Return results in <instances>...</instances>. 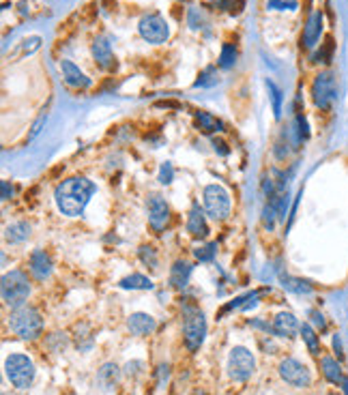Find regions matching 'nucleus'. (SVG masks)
<instances>
[{
	"instance_id": "7",
	"label": "nucleus",
	"mask_w": 348,
	"mask_h": 395,
	"mask_svg": "<svg viewBox=\"0 0 348 395\" xmlns=\"http://www.w3.org/2000/svg\"><path fill=\"white\" fill-rule=\"evenodd\" d=\"M202 198H204V209L208 213V217L215 222L228 220L232 202H230V193L221 185H206L202 191Z\"/></svg>"
},
{
	"instance_id": "32",
	"label": "nucleus",
	"mask_w": 348,
	"mask_h": 395,
	"mask_svg": "<svg viewBox=\"0 0 348 395\" xmlns=\"http://www.w3.org/2000/svg\"><path fill=\"white\" fill-rule=\"evenodd\" d=\"M215 254H217V243H206L194 251L196 260H200V262H211L215 258Z\"/></svg>"
},
{
	"instance_id": "46",
	"label": "nucleus",
	"mask_w": 348,
	"mask_h": 395,
	"mask_svg": "<svg viewBox=\"0 0 348 395\" xmlns=\"http://www.w3.org/2000/svg\"><path fill=\"white\" fill-rule=\"evenodd\" d=\"M329 395H340V393H329Z\"/></svg>"
},
{
	"instance_id": "45",
	"label": "nucleus",
	"mask_w": 348,
	"mask_h": 395,
	"mask_svg": "<svg viewBox=\"0 0 348 395\" xmlns=\"http://www.w3.org/2000/svg\"><path fill=\"white\" fill-rule=\"evenodd\" d=\"M189 395H208L206 391H200V389H196L194 393H189Z\"/></svg>"
},
{
	"instance_id": "31",
	"label": "nucleus",
	"mask_w": 348,
	"mask_h": 395,
	"mask_svg": "<svg viewBox=\"0 0 348 395\" xmlns=\"http://www.w3.org/2000/svg\"><path fill=\"white\" fill-rule=\"evenodd\" d=\"M138 256H140V260L151 266V268H157V251H155V247L151 245H142L140 249H138Z\"/></svg>"
},
{
	"instance_id": "26",
	"label": "nucleus",
	"mask_w": 348,
	"mask_h": 395,
	"mask_svg": "<svg viewBox=\"0 0 348 395\" xmlns=\"http://www.w3.org/2000/svg\"><path fill=\"white\" fill-rule=\"evenodd\" d=\"M30 237V226L26 222H17V224H11L5 232V239L9 243H22Z\"/></svg>"
},
{
	"instance_id": "11",
	"label": "nucleus",
	"mask_w": 348,
	"mask_h": 395,
	"mask_svg": "<svg viewBox=\"0 0 348 395\" xmlns=\"http://www.w3.org/2000/svg\"><path fill=\"white\" fill-rule=\"evenodd\" d=\"M146 206H149V224H151V228L155 232H162L168 226V222H170V206H168V202L164 200L162 195H151Z\"/></svg>"
},
{
	"instance_id": "37",
	"label": "nucleus",
	"mask_w": 348,
	"mask_h": 395,
	"mask_svg": "<svg viewBox=\"0 0 348 395\" xmlns=\"http://www.w3.org/2000/svg\"><path fill=\"white\" fill-rule=\"evenodd\" d=\"M41 47V37H28L22 41V54H32Z\"/></svg>"
},
{
	"instance_id": "27",
	"label": "nucleus",
	"mask_w": 348,
	"mask_h": 395,
	"mask_svg": "<svg viewBox=\"0 0 348 395\" xmlns=\"http://www.w3.org/2000/svg\"><path fill=\"white\" fill-rule=\"evenodd\" d=\"M334 50H336L334 39H331V37H327L325 43H320V47L314 52V56H312V61H314V63H323V65H329V63L334 61Z\"/></svg>"
},
{
	"instance_id": "13",
	"label": "nucleus",
	"mask_w": 348,
	"mask_h": 395,
	"mask_svg": "<svg viewBox=\"0 0 348 395\" xmlns=\"http://www.w3.org/2000/svg\"><path fill=\"white\" fill-rule=\"evenodd\" d=\"M323 24H325V17H323V11H314L305 22V28H303V37H301V45L305 50H312L318 41H320V34H323Z\"/></svg>"
},
{
	"instance_id": "28",
	"label": "nucleus",
	"mask_w": 348,
	"mask_h": 395,
	"mask_svg": "<svg viewBox=\"0 0 348 395\" xmlns=\"http://www.w3.org/2000/svg\"><path fill=\"white\" fill-rule=\"evenodd\" d=\"M219 84V78H217V69L215 67H206L202 69V74L198 76V80L194 82V88H211Z\"/></svg>"
},
{
	"instance_id": "14",
	"label": "nucleus",
	"mask_w": 348,
	"mask_h": 395,
	"mask_svg": "<svg viewBox=\"0 0 348 395\" xmlns=\"http://www.w3.org/2000/svg\"><path fill=\"white\" fill-rule=\"evenodd\" d=\"M61 71H63V80L67 86L78 88V91H86L91 86V78H86L84 71L74 65L72 61H61Z\"/></svg>"
},
{
	"instance_id": "4",
	"label": "nucleus",
	"mask_w": 348,
	"mask_h": 395,
	"mask_svg": "<svg viewBox=\"0 0 348 395\" xmlns=\"http://www.w3.org/2000/svg\"><path fill=\"white\" fill-rule=\"evenodd\" d=\"M5 374H7L9 383L15 389H28L32 385V381H34V374H37V370H34V363L26 354L15 352V354L7 356Z\"/></svg>"
},
{
	"instance_id": "39",
	"label": "nucleus",
	"mask_w": 348,
	"mask_h": 395,
	"mask_svg": "<svg viewBox=\"0 0 348 395\" xmlns=\"http://www.w3.org/2000/svg\"><path fill=\"white\" fill-rule=\"evenodd\" d=\"M43 125H45V114H41L37 120H34V125H32V131H30V136H28V142H30V140H34V138H37V136L41 134V127H43Z\"/></svg>"
},
{
	"instance_id": "5",
	"label": "nucleus",
	"mask_w": 348,
	"mask_h": 395,
	"mask_svg": "<svg viewBox=\"0 0 348 395\" xmlns=\"http://www.w3.org/2000/svg\"><path fill=\"white\" fill-rule=\"evenodd\" d=\"M338 97V82L331 71H320L312 82V101L320 112H329Z\"/></svg>"
},
{
	"instance_id": "15",
	"label": "nucleus",
	"mask_w": 348,
	"mask_h": 395,
	"mask_svg": "<svg viewBox=\"0 0 348 395\" xmlns=\"http://www.w3.org/2000/svg\"><path fill=\"white\" fill-rule=\"evenodd\" d=\"M127 329H129V333L135 335V337H144V335H151L155 329H157V320H155L151 314L138 312V314H131V316H129Z\"/></svg>"
},
{
	"instance_id": "41",
	"label": "nucleus",
	"mask_w": 348,
	"mask_h": 395,
	"mask_svg": "<svg viewBox=\"0 0 348 395\" xmlns=\"http://www.w3.org/2000/svg\"><path fill=\"white\" fill-rule=\"evenodd\" d=\"M213 149H215L219 155H224V157L230 153V151H228V147H226V142H224V140H217V138H213Z\"/></svg>"
},
{
	"instance_id": "42",
	"label": "nucleus",
	"mask_w": 348,
	"mask_h": 395,
	"mask_svg": "<svg viewBox=\"0 0 348 395\" xmlns=\"http://www.w3.org/2000/svg\"><path fill=\"white\" fill-rule=\"evenodd\" d=\"M334 350H336V356L340 359H344V348H342V339H340V335H334Z\"/></svg>"
},
{
	"instance_id": "3",
	"label": "nucleus",
	"mask_w": 348,
	"mask_h": 395,
	"mask_svg": "<svg viewBox=\"0 0 348 395\" xmlns=\"http://www.w3.org/2000/svg\"><path fill=\"white\" fill-rule=\"evenodd\" d=\"M0 290H3V301L7 308L17 310L26 305V299L30 295V281L28 275L22 271H9L3 275V284H0Z\"/></svg>"
},
{
	"instance_id": "9",
	"label": "nucleus",
	"mask_w": 348,
	"mask_h": 395,
	"mask_svg": "<svg viewBox=\"0 0 348 395\" xmlns=\"http://www.w3.org/2000/svg\"><path fill=\"white\" fill-rule=\"evenodd\" d=\"M280 376L282 381L294 389H307L312 385V372L305 363H301L299 359H284L280 363Z\"/></svg>"
},
{
	"instance_id": "6",
	"label": "nucleus",
	"mask_w": 348,
	"mask_h": 395,
	"mask_svg": "<svg viewBox=\"0 0 348 395\" xmlns=\"http://www.w3.org/2000/svg\"><path fill=\"white\" fill-rule=\"evenodd\" d=\"M206 337V318L198 308H187L183 316V339L185 346L196 352Z\"/></svg>"
},
{
	"instance_id": "18",
	"label": "nucleus",
	"mask_w": 348,
	"mask_h": 395,
	"mask_svg": "<svg viewBox=\"0 0 348 395\" xmlns=\"http://www.w3.org/2000/svg\"><path fill=\"white\" fill-rule=\"evenodd\" d=\"M28 266H30V273L37 277V279H47L52 275V258L45 254L43 249H34L30 254V260H28Z\"/></svg>"
},
{
	"instance_id": "29",
	"label": "nucleus",
	"mask_w": 348,
	"mask_h": 395,
	"mask_svg": "<svg viewBox=\"0 0 348 395\" xmlns=\"http://www.w3.org/2000/svg\"><path fill=\"white\" fill-rule=\"evenodd\" d=\"M237 56H239V54H237V47L230 45V43H224V45H221V54H219L217 65H219L221 69H230V67H235Z\"/></svg>"
},
{
	"instance_id": "34",
	"label": "nucleus",
	"mask_w": 348,
	"mask_h": 395,
	"mask_svg": "<svg viewBox=\"0 0 348 395\" xmlns=\"http://www.w3.org/2000/svg\"><path fill=\"white\" fill-rule=\"evenodd\" d=\"M187 24L194 30L202 28L204 26V13L200 9H196V7H189V11H187Z\"/></svg>"
},
{
	"instance_id": "8",
	"label": "nucleus",
	"mask_w": 348,
	"mask_h": 395,
	"mask_svg": "<svg viewBox=\"0 0 348 395\" xmlns=\"http://www.w3.org/2000/svg\"><path fill=\"white\" fill-rule=\"evenodd\" d=\"M256 372V359L246 346H235L228 354V376L232 381H250Z\"/></svg>"
},
{
	"instance_id": "16",
	"label": "nucleus",
	"mask_w": 348,
	"mask_h": 395,
	"mask_svg": "<svg viewBox=\"0 0 348 395\" xmlns=\"http://www.w3.org/2000/svg\"><path fill=\"white\" fill-rule=\"evenodd\" d=\"M187 232H189L191 237H196V239H206L208 237V224H206V217H204V213H202L198 202H194V204H191V209H189Z\"/></svg>"
},
{
	"instance_id": "43",
	"label": "nucleus",
	"mask_w": 348,
	"mask_h": 395,
	"mask_svg": "<svg viewBox=\"0 0 348 395\" xmlns=\"http://www.w3.org/2000/svg\"><path fill=\"white\" fill-rule=\"evenodd\" d=\"M13 195V187L9 185V181H3V200H9Z\"/></svg>"
},
{
	"instance_id": "38",
	"label": "nucleus",
	"mask_w": 348,
	"mask_h": 395,
	"mask_svg": "<svg viewBox=\"0 0 348 395\" xmlns=\"http://www.w3.org/2000/svg\"><path fill=\"white\" fill-rule=\"evenodd\" d=\"M309 318H312V325L316 327V331H325L327 329V320L318 310H309Z\"/></svg>"
},
{
	"instance_id": "21",
	"label": "nucleus",
	"mask_w": 348,
	"mask_h": 395,
	"mask_svg": "<svg viewBox=\"0 0 348 395\" xmlns=\"http://www.w3.org/2000/svg\"><path fill=\"white\" fill-rule=\"evenodd\" d=\"M118 378H120V370L116 363H106V365H101V370L97 372V385L103 391H114L118 385Z\"/></svg>"
},
{
	"instance_id": "23",
	"label": "nucleus",
	"mask_w": 348,
	"mask_h": 395,
	"mask_svg": "<svg viewBox=\"0 0 348 395\" xmlns=\"http://www.w3.org/2000/svg\"><path fill=\"white\" fill-rule=\"evenodd\" d=\"M196 122H198V129H200L202 134H206V136L224 129V122L217 120L211 112H204V110L196 112Z\"/></svg>"
},
{
	"instance_id": "35",
	"label": "nucleus",
	"mask_w": 348,
	"mask_h": 395,
	"mask_svg": "<svg viewBox=\"0 0 348 395\" xmlns=\"http://www.w3.org/2000/svg\"><path fill=\"white\" fill-rule=\"evenodd\" d=\"M267 7L277 11H294L297 9V0H267Z\"/></svg>"
},
{
	"instance_id": "10",
	"label": "nucleus",
	"mask_w": 348,
	"mask_h": 395,
	"mask_svg": "<svg viewBox=\"0 0 348 395\" xmlns=\"http://www.w3.org/2000/svg\"><path fill=\"white\" fill-rule=\"evenodd\" d=\"M138 30H140L144 41L155 43V45L166 43L168 37H170V26H168V22L164 20L160 13L144 15L142 20H140V24H138Z\"/></svg>"
},
{
	"instance_id": "17",
	"label": "nucleus",
	"mask_w": 348,
	"mask_h": 395,
	"mask_svg": "<svg viewBox=\"0 0 348 395\" xmlns=\"http://www.w3.org/2000/svg\"><path fill=\"white\" fill-rule=\"evenodd\" d=\"M91 52H93L95 63H97L103 71H114V69H116L114 52H112V47H110V43H108L106 39H95Z\"/></svg>"
},
{
	"instance_id": "24",
	"label": "nucleus",
	"mask_w": 348,
	"mask_h": 395,
	"mask_svg": "<svg viewBox=\"0 0 348 395\" xmlns=\"http://www.w3.org/2000/svg\"><path fill=\"white\" fill-rule=\"evenodd\" d=\"M118 286L123 290H153V281L146 275H140V273L123 277L118 281Z\"/></svg>"
},
{
	"instance_id": "30",
	"label": "nucleus",
	"mask_w": 348,
	"mask_h": 395,
	"mask_svg": "<svg viewBox=\"0 0 348 395\" xmlns=\"http://www.w3.org/2000/svg\"><path fill=\"white\" fill-rule=\"evenodd\" d=\"M267 88H269V95L273 101V114H275V118H280V114H282V91L271 80H267Z\"/></svg>"
},
{
	"instance_id": "36",
	"label": "nucleus",
	"mask_w": 348,
	"mask_h": 395,
	"mask_svg": "<svg viewBox=\"0 0 348 395\" xmlns=\"http://www.w3.org/2000/svg\"><path fill=\"white\" fill-rule=\"evenodd\" d=\"M172 178H174V168H172L170 161H166V164H162V168H160V183L170 185Z\"/></svg>"
},
{
	"instance_id": "19",
	"label": "nucleus",
	"mask_w": 348,
	"mask_h": 395,
	"mask_svg": "<svg viewBox=\"0 0 348 395\" xmlns=\"http://www.w3.org/2000/svg\"><path fill=\"white\" fill-rule=\"evenodd\" d=\"M320 372H323V376H325V381L327 383H331V385H338V387H342V383H344V372H342V365H340V359H336V356H331V354H325L323 359H320Z\"/></svg>"
},
{
	"instance_id": "12",
	"label": "nucleus",
	"mask_w": 348,
	"mask_h": 395,
	"mask_svg": "<svg viewBox=\"0 0 348 395\" xmlns=\"http://www.w3.org/2000/svg\"><path fill=\"white\" fill-rule=\"evenodd\" d=\"M301 331V325L294 314L290 312H280L273 318V325H271V333L275 337H284V339H294L297 333Z\"/></svg>"
},
{
	"instance_id": "20",
	"label": "nucleus",
	"mask_w": 348,
	"mask_h": 395,
	"mask_svg": "<svg viewBox=\"0 0 348 395\" xmlns=\"http://www.w3.org/2000/svg\"><path fill=\"white\" fill-rule=\"evenodd\" d=\"M191 271H194V266H191L187 260H177L170 268V286L174 290H183L185 286L189 284V277H191Z\"/></svg>"
},
{
	"instance_id": "2",
	"label": "nucleus",
	"mask_w": 348,
	"mask_h": 395,
	"mask_svg": "<svg viewBox=\"0 0 348 395\" xmlns=\"http://www.w3.org/2000/svg\"><path fill=\"white\" fill-rule=\"evenodd\" d=\"M9 329L20 337V339H26V342H32V339H37L43 331V318L41 314L30 308V305H22V308H17L11 312L9 316Z\"/></svg>"
},
{
	"instance_id": "44",
	"label": "nucleus",
	"mask_w": 348,
	"mask_h": 395,
	"mask_svg": "<svg viewBox=\"0 0 348 395\" xmlns=\"http://www.w3.org/2000/svg\"><path fill=\"white\" fill-rule=\"evenodd\" d=\"M157 105L160 107H179V103H174V101H160Z\"/></svg>"
},
{
	"instance_id": "25",
	"label": "nucleus",
	"mask_w": 348,
	"mask_h": 395,
	"mask_svg": "<svg viewBox=\"0 0 348 395\" xmlns=\"http://www.w3.org/2000/svg\"><path fill=\"white\" fill-rule=\"evenodd\" d=\"M282 286H284L286 290L294 292V295H312V292H314V286H312L307 279L290 277V275H284V277H282Z\"/></svg>"
},
{
	"instance_id": "1",
	"label": "nucleus",
	"mask_w": 348,
	"mask_h": 395,
	"mask_svg": "<svg viewBox=\"0 0 348 395\" xmlns=\"http://www.w3.org/2000/svg\"><path fill=\"white\" fill-rule=\"evenodd\" d=\"M95 191H97V187L93 181H89V178L72 176L56 187L54 200H56V206L63 215H67V217H80L86 209V204L91 202Z\"/></svg>"
},
{
	"instance_id": "33",
	"label": "nucleus",
	"mask_w": 348,
	"mask_h": 395,
	"mask_svg": "<svg viewBox=\"0 0 348 395\" xmlns=\"http://www.w3.org/2000/svg\"><path fill=\"white\" fill-rule=\"evenodd\" d=\"M217 7L224 9V11H228L230 15H239L243 9H246V0H219Z\"/></svg>"
},
{
	"instance_id": "40",
	"label": "nucleus",
	"mask_w": 348,
	"mask_h": 395,
	"mask_svg": "<svg viewBox=\"0 0 348 395\" xmlns=\"http://www.w3.org/2000/svg\"><path fill=\"white\" fill-rule=\"evenodd\" d=\"M297 125H299V140H307L309 138V127H307V120L305 116H297Z\"/></svg>"
},
{
	"instance_id": "22",
	"label": "nucleus",
	"mask_w": 348,
	"mask_h": 395,
	"mask_svg": "<svg viewBox=\"0 0 348 395\" xmlns=\"http://www.w3.org/2000/svg\"><path fill=\"white\" fill-rule=\"evenodd\" d=\"M299 335L303 337V342H305V346H307L309 354L318 356V354H320V335H318V331H316L314 327H312L309 322H303Z\"/></svg>"
}]
</instances>
